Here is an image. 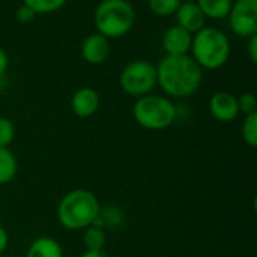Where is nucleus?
<instances>
[{
    "instance_id": "nucleus-16",
    "label": "nucleus",
    "mask_w": 257,
    "mask_h": 257,
    "mask_svg": "<svg viewBox=\"0 0 257 257\" xmlns=\"http://www.w3.org/2000/svg\"><path fill=\"white\" fill-rule=\"evenodd\" d=\"M83 244L86 250H104L107 244V235L104 227L99 224H92L83 230Z\"/></svg>"
},
{
    "instance_id": "nucleus-10",
    "label": "nucleus",
    "mask_w": 257,
    "mask_h": 257,
    "mask_svg": "<svg viewBox=\"0 0 257 257\" xmlns=\"http://www.w3.org/2000/svg\"><path fill=\"white\" fill-rule=\"evenodd\" d=\"M101 105L99 93L92 87H81L74 92L71 98V110L77 117L86 119L93 116Z\"/></svg>"
},
{
    "instance_id": "nucleus-3",
    "label": "nucleus",
    "mask_w": 257,
    "mask_h": 257,
    "mask_svg": "<svg viewBox=\"0 0 257 257\" xmlns=\"http://www.w3.org/2000/svg\"><path fill=\"white\" fill-rule=\"evenodd\" d=\"M191 57L202 69L215 71L230 57V41L217 27H203L193 35Z\"/></svg>"
},
{
    "instance_id": "nucleus-15",
    "label": "nucleus",
    "mask_w": 257,
    "mask_h": 257,
    "mask_svg": "<svg viewBox=\"0 0 257 257\" xmlns=\"http://www.w3.org/2000/svg\"><path fill=\"white\" fill-rule=\"evenodd\" d=\"M18 172V161L9 148H0V185L14 181Z\"/></svg>"
},
{
    "instance_id": "nucleus-8",
    "label": "nucleus",
    "mask_w": 257,
    "mask_h": 257,
    "mask_svg": "<svg viewBox=\"0 0 257 257\" xmlns=\"http://www.w3.org/2000/svg\"><path fill=\"white\" fill-rule=\"evenodd\" d=\"M209 113L218 122H233L241 114L238 107V98L230 92H215L209 99Z\"/></svg>"
},
{
    "instance_id": "nucleus-11",
    "label": "nucleus",
    "mask_w": 257,
    "mask_h": 257,
    "mask_svg": "<svg viewBox=\"0 0 257 257\" xmlns=\"http://www.w3.org/2000/svg\"><path fill=\"white\" fill-rule=\"evenodd\" d=\"M110 56V42L105 36L96 33L89 35L81 44V57L90 65H101Z\"/></svg>"
},
{
    "instance_id": "nucleus-18",
    "label": "nucleus",
    "mask_w": 257,
    "mask_h": 257,
    "mask_svg": "<svg viewBox=\"0 0 257 257\" xmlns=\"http://www.w3.org/2000/svg\"><path fill=\"white\" fill-rule=\"evenodd\" d=\"M66 0H23V5L30 8L36 15L38 14H51L59 11Z\"/></svg>"
},
{
    "instance_id": "nucleus-4",
    "label": "nucleus",
    "mask_w": 257,
    "mask_h": 257,
    "mask_svg": "<svg viewBox=\"0 0 257 257\" xmlns=\"http://www.w3.org/2000/svg\"><path fill=\"white\" fill-rule=\"evenodd\" d=\"M93 23L107 39L122 38L136 23V11L128 0H102L95 9Z\"/></svg>"
},
{
    "instance_id": "nucleus-19",
    "label": "nucleus",
    "mask_w": 257,
    "mask_h": 257,
    "mask_svg": "<svg viewBox=\"0 0 257 257\" xmlns=\"http://www.w3.org/2000/svg\"><path fill=\"white\" fill-rule=\"evenodd\" d=\"M241 136L242 140L245 142V145H248L250 148H256L257 146V113L248 114L244 117L242 126H241Z\"/></svg>"
},
{
    "instance_id": "nucleus-25",
    "label": "nucleus",
    "mask_w": 257,
    "mask_h": 257,
    "mask_svg": "<svg viewBox=\"0 0 257 257\" xmlns=\"http://www.w3.org/2000/svg\"><path fill=\"white\" fill-rule=\"evenodd\" d=\"M8 65H9V57H8V53L0 48V77L5 75L6 69H8Z\"/></svg>"
},
{
    "instance_id": "nucleus-1",
    "label": "nucleus",
    "mask_w": 257,
    "mask_h": 257,
    "mask_svg": "<svg viewBox=\"0 0 257 257\" xmlns=\"http://www.w3.org/2000/svg\"><path fill=\"white\" fill-rule=\"evenodd\" d=\"M203 78L202 68L188 56H164L157 66V84L172 98L194 95Z\"/></svg>"
},
{
    "instance_id": "nucleus-12",
    "label": "nucleus",
    "mask_w": 257,
    "mask_h": 257,
    "mask_svg": "<svg viewBox=\"0 0 257 257\" xmlns=\"http://www.w3.org/2000/svg\"><path fill=\"white\" fill-rule=\"evenodd\" d=\"M175 17H176L178 26H181L182 29L190 32L191 35L202 30L205 27V21H206V17L203 15V12L197 6V3L193 0L182 2L179 5Z\"/></svg>"
},
{
    "instance_id": "nucleus-5",
    "label": "nucleus",
    "mask_w": 257,
    "mask_h": 257,
    "mask_svg": "<svg viewBox=\"0 0 257 257\" xmlns=\"http://www.w3.org/2000/svg\"><path fill=\"white\" fill-rule=\"evenodd\" d=\"M176 107L173 101L160 95H145L137 98L133 105V117L145 130L163 131L173 125L176 119Z\"/></svg>"
},
{
    "instance_id": "nucleus-24",
    "label": "nucleus",
    "mask_w": 257,
    "mask_h": 257,
    "mask_svg": "<svg viewBox=\"0 0 257 257\" xmlns=\"http://www.w3.org/2000/svg\"><path fill=\"white\" fill-rule=\"evenodd\" d=\"M8 245H9V233L3 226H0V254L6 251Z\"/></svg>"
},
{
    "instance_id": "nucleus-14",
    "label": "nucleus",
    "mask_w": 257,
    "mask_h": 257,
    "mask_svg": "<svg viewBox=\"0 0 257 257\" xmlns=\"http://www.w3.org/2000/svg\"><path fill=\"white\" fill-rule=\"evenodd\" d=\"M196 3L206 18L221 20L227 18L233 0H196Z\"/></svg>"
},
{
    "instance_id": "nucleus-9",
    "label": "nucleus",
    "mask_w": 257,
    "mask_h": 257,
    "mask_svg": "<svg viewBox=\"0 0 257 257\" xmlns=\"http://www.w3.org/2000/svg\"><path fill=\"white\" fill-rule=\"evenodd\" d=\"M193 35L182 29L181 26L175 24L169 27L163 35V48L167 56H184L188 54L191 50Z\"/></svg>"
},
{
    "instance_id": "nucleus-20",
    "label": "nucleus",
    "mask_w": 257,
    "mask_h": 257,
    "mask_svg": "<svg viewBox=\"0 0 257 257\" xmlns=\"http://www.w3.org/2000/svg\"><path fill=\"white\" fill-rule=\"evenodd\" d=\"M15 125L8 117H0V148H9L15 139Z\"/></svg>"
},
{
    "instance_id": "nucleus-13",
    "label": "nucleus",
    "mask_w": 257,
    "mask_h": 257,
    "mask_svg": "<svg viewBox=\"0 0 257 257\" xmlns=\"http://www.w3.org/2000/svg\"><path fill=\"white\" fill-rule=\"evenodd\" d=\"M24 257H63V248L54 238L39 236L29 245Z\"/></svg>"
},
{
    "instance_id": "nucleus-6",
    "label": "nucleus",
    "mask_w": 257,
    "mask_h": 257,
    "mask_svg": "<svg viewBox=\"0 0 257 257\" xmlns=\"http://www.w3.org/2000/svg\"><path fill=\"white\" fill-rule=\"evenodd\" d=\"M120 89L134 98L149 95L157 86V66L146 60L128 63L119 75Z\"/></svg>"
},
{
    "instance_id": "nucleus-2",
    "label": "nucleus",
    "mask_w": 257,
    "mask_h": 257,
    "mask_svg": "<svg viewBox=\"0 0 257 257\" xmlns=\"http://www.w3.org/2000/svg\"><path fill=\"white\" fill-rule=\"evenodd\" d=\"M101 205L98 197L84 188L66 193L57 205V221L66 230H84L95 224L99 217Z\"/></svg>"
},
{
    "instance_id": "nucleus-26",
    "label": "nucleus",
    "mask_w": 257,
    "mask_h": 257,
    "mask_svg": "<svg viewBox=\"0 0 257 257\" xmlns=\"http://www.w3.org/2000/svg\"><path fill=\"white\" fill-rule=\"evenodd\" d=\"M80 257H110L105 250H86Z\"/></svg>"
},
{
    "instance_id": "nucleus-23",
    "label": "nucleus",
    "mask_w": 257,
    "mask_h": 257,
    "mask_svg": "<svg viewBox=\"0 0 257 257\" xmlns=\"http://www.w3.org/2000/svg\"><path fill=\"white\" fill-rule=\"evenodd\" d=\"M248 57L253 63H257V35L248 38V47H247Z\"/></svg>"
},
{
    "instance_id": "nucleus-7",
    "label": "nucleus",
    "mask_w": 257,
    "mask_h": 257,
    "mask_svg": "<svg viewBox=\"0 0 257 257\" xmlns=\"http://www.w3.org/2000/svg\"><path fill=\"white\" fill-rule=\"evenodd\" d=\"M227 18L236 36L248 39L257 35V0H235Z\"/></svg>"
},
{
    "instance_id": "nucleus-21",
    "label": "nucleus",
    "mask_w": 257,
    "mask_h": 257,
    "mask_svg": "<svg viewBox=\"0 0 257 257\" xmlns=\"http://www.w3.org/2000/svg\"><path fill=\"white\" fill-rule=\"evenodd\" d=\"M238 107H239V113H242L244 116L257 113V99L256 96L250 92L242 93L238 98Z\"/></svg>"
},
{
    "instance_id": "nucleus-22",
    "label": "nucleus",
    "mask_w": 257,
    "mask_h": 257,
    "mask_svg": "<svg viewBox=\"0 0 257 257\" xmlns=\"http://www.w3.org/2000/svg\"><path fill=\"white\" fill-rule=\"evenodd\" d=\"M17 20L20 21V23H23V24H27V23H30V21H33V18L36 17V14L30 9V8H27L26 5H21L20 8H18V11H17Z\"/></svg>"
},
{
    "instance_id": "nucleus-17",
    "label": "nucleus",
    "mask_w": 257,
    "mask_h": 257,
    "mask_svg": "<svg viewBox=\"0 0 257 257\" xmlns=\"http://www.w3.org/2000/svg\"><path fill=\"white\" fill-rule=\"evenodd\" d=\"M182 0H148V6L152 14L158 17L175 15Z\"/></svg>"
}]
</instances>
